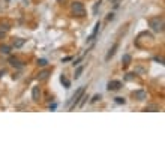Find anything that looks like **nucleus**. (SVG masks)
I'll return each instance as SVG.
<instances>
[{
	"mask_svg": "<svg viewBox=\"0 0 165 165\" xmlns=\"http://www.w3.org/2000/svg\"><path fill=\"white\" fill-rule=\"evenodd\" d=\"M149 26L150 29L155 33H162L164 32V17L162 15H156V17H152L149 18Z\"/></svg>",
	"mask_w": 165,
	"mask_h": 165,
	"instance_id": "obj_1",
	"label": "nucleus"
},
{
	"mask_svg": "<svg viewBox=\"0 0 165 165\" xmlns=\"http://www.w3.org/2000/svg\"><path fill=\"white\" fill-rule=\"evenodd\" d=\"M84 93H86V86H81L80 89L74 93V96L71 98L69 105H68V110H69V111H72L75 107H78V102H80V99L82 98V95H84Z\"/></svg>",
	"mask_w": 165,
	"mask_h": 165,
	"instance_id": "obj_2",
	"label": "nucleus"
},
{
	"mask_svg": "<svg viewBox=\"0 0 165 165\" xmlns=\"http://www.w3.org/2000/svg\"><path fill=\"white\" fill-rule=\"evenodd\" d=\"M71 11H72V14L75 17H80V18L86 17V8H84V5H82L81 2H72V5H71Z\"/></svg>",
	"mask_w": 165,
	"mask_h": 165,
	"instance_id": "obj_3",
	"label": "nucleus"
},
{
	"mask_svg": "<svg viewBox=\"0 0 165 165\" xmlns=\"http://www.w3.org/2000/svg\"><path fill=\"white\" fill-rule=\"evenodd\" d=\"M120 87H122V81H119V80H111V81H108V84H107V89L110 92L119 90Z\"/></svg>",
	"mask_w": 165,
	"mask_h": 165,
	"instance_id": "obj_4",
	"label": "nucleus"
},
{
	"mask_svg": "<svg viewBox=\"0 0 165 165\" xmlns=\"http://www.w3.org/2000/svg\"><path fill=\"white\" fill-rule=\"evenodd\" d=\"M134 98L137 99V101H146L147 99V92L146 90H143V89H140V90H135L134 93Z\"/></svg>",
	"mask_w": 165,
	"mask_h": 165,
	"instance_id": "obj_5",
	"label": "nucleus"
},
{
	"mask_svg": "<svg viewBox=\"0 0 165 165\" xmlns=\"http://www.w3.org/2000/svg\"><path fill=\"white\" fill-rule=\"evenodd\" d=\"M99 29H101V21H98L96 24H95V29H93V32H92V35L89 38H87V42H93V41L96 39V36H98V33H99Z\"/></svg>",
	"mask_w": 165,
	"mask_h": 165,
	"instance_id": "obj_6",
	"label": "nucleus"
},
{
	"mask_svg": "<svg viewBox=\"0 0 165 165\" xmlns=\"http://www.w3.org/2000/svg\"><path fill=\"white\" fill-rule=\"evenodd\" d=\"M117 48H119V42H116L111 48L108 50V53H107V56H105V60L107 62H110L111 60V57H113L114 54H116V51H117Z\"/></svg>",
	"mask_w": 165,
	"mask_h": 165,
	"instance_id": "obj_7",
	"label": "nucleus"
},
{
	"mask_svg": "<svg viewBox=\"0 0 165 165\" xmlns=\"http://www.w3.org/2000/svg\"><path fill=\"white\" fill-rule=\"evenodd\" d=\"M32 99L33 101H39L41 99V89H39V86H35L33 89H32Z\"/></svg>",
	"mask_w": 165,
	"mask_h": 165,
	"instance_id": "obj_8",
	"label": "nucleus"
},
{
	"mask_svg": "<svg viewBox=\"0 0 165 165\" xmlns=\"http://www.w3.org/2000/svg\"><path fill=\"white\" fill-rule=\"evenodd\" d=\"M9 63L12 65V66H15V68H23V66H24L18 57H9Z\"/></svg>",
	"mask_w": 165,
	"mask_h": 165,
	"instance_id": "obj_9",
	"label": "nucleus"
},
{
	"mask_svg": "<svg viewBox=\"0 0 165 165\" xmlns=\"http://www.w3.org/2000/svg\"><path fill=\"white\" fill-rule=\"evenodd\" d=\"M48 75H50V69H45V71H42V72H39V74H38V80L44 81V80L48 78Z\"/></svg>",
	"mask_w": 165,
	"mask_h": 165,
	"instance_id": "obj_10",
	"label": "nucleus"
},
{
	"mask_svg": "<svg viewBox=\"0 0 165 165\" xmlns=\"http://www.w3.org/2000/svg\"><path fill=\"white\" fill-rule=\"evenodd\" d=\"M11 50H12V47H9V45H0V53L2 54H9Z\"/></svg>",
	"mask_w": 165,
	"mask_h": 165,
	"instance_id": "obj_11",
	"label": "nucleus"
},
{
	"mask_svg": "<svg viewBox=\"0 0 165 165\" xmlns=\"http://www.w3.org/2000/svg\"><path fill=\"white\" fill-rule=\"evenodd\" d=\"M122 62H123V65H125V66H128V65L132 62V56H131V54H125V56L122 57Z\"/></svg>",
	"mask_w": 165,
	"mask_h": 165,
	"instance_id": "obj_12",
	"label": "nucleus"
},
{
	"mask_svg": "<svg viewBox=\"0 0 165 165\" xmlns=\"http://www.w3.org/2000/svg\"><path fill=\"white\" fill-rule=\"evenodd\" d=\"M60 82H62V84H63L65 87H66V89H69V87H71V81H69L65 75H62V77H60Z\"/></svg>",
	"mask_w": 165,
	"mask_h": 165,
	"instance_id": "obj_13",
	"label": "nucleus"
},
{
	"mask_svg": "<svg viewBox=\"0 0 165 165\" xmlns=\"http://www.w3.org/2000/svg\"><path fill=\"white\" fill-rule=\"evenodd\" d=\"M82 71H84V66H78V68L75 69V75H74V77H75V80H77V78H80V77H81Z\"/></svg>",
	"mask_w": 165,
	"mask_h": 165,
	"instance_id": "obj_14",
	"label": "nucleus"
},
{
	"mask_svg": "<svg viewBox=\"0 0 165 165\" xmlns=\"http://www.w3.org/2000/svg\"><path fill=\"white\" fill-rule=\"evenodd\" d=\"M24 42H26V39H17V41H14V47L15 48H20V47L24 45Z\"/></svg>",
	"mask_w": 165,
	"mask_h": 165,
	"instance_id": "obj_15",
	"label": "nucleus"
},
{
	"mask_svg": "<svg viewBox=\"0 0 165 165\" xmlns=\"http://www.w3.org/2000/svg\"><path fill=\"white\" fill-rule=\"evenodd\" d=\"M144 111H159V107L158 105H149V107H146Z\"/></svg>",
	"mask_w": 165,
	"mask_h": 165,
	"instance_id": "obj_16",
	"label": "nucleus"
},
{
	"mask_svg": "<svg viewBox=\"0 0 165 165\" xmlns=\"http://www.w3.org/2000/svg\"><path fill=\"white\" fill-rule=\"evenodd\" d=\"M0 29H2L3 32H8L11 27H9V24H8V23H2V24H0Z\"/></svg>",
	"mask_w": 165,
	"mask_h": 165,
	"instance_id": "obj_17",
	"label": "nucleus"
},
{
	"mask_svg": "<svg viewBox=\"0 0 165 165\" xmlns=\"http://www.w3.org/2000/svg\"><path fill=\"white\" fill-rule=\"evenodd\" d=\"M99 6H101V0H99V2H96V5L95 6H93V14H98V9H99Z\"/></svg>",
	"mask_w": 165,
	"mask_h": 165,
	"instance_id": "obj_18",
	"label": "nucleus"
},
{
	"mask_svg": "<svg viewBox=\"0 0 165 165\" xmlns=\"http://www.w3.org/2000/svg\"><path fill=\"white\" fill-rule=\"evenodd\" d=\"M38 65H39V66H47V65H48V62H47L45 59H39V60H38Z\"/></svg>",
	"mask_w": 165,
	"mask_h": 165,
	"instance_id": "obj_19",
	"label": "nucleus"
},
{
	"mask_svg": "<svg viewBox=\"0 0 165 165\" xmlns=\"http://www.w3.org/2000/svg\"><path fill=\"white\" fill-rule=\"evenodd\" d=\"M116 104H126L125 98H116Z\"/></svg>",
	"mask_w": 165,
	"mask_h": 165,
	"instance_id": "obj_20",
	"label": "nucleus"
},
{
	"mask_svg": "<svg viewBox=\"0 0 165 165\" xmlns=\"http://www.w3.org/2000/svg\"><path fill=\"white\" fill-rule=\"evenodd\" d=\"M99 99H101V95H95V96L92 98V104H95V102H98Z\"/></svg>",
	"mask_w": 165,
	"mask_h": 165,
	"instance_id": "obj_21",
	"label": "nucleus"
},
{
	"mask_svg": "<svg viewBox=\"0 0 165 165\" xmlns=\"http://www.w3.org/2000/svg\"><path fill=\"white\" fill-rule=\"evenodd\" d=\"M114 20V14L111 12V14H108V17H107V21H113Z\"/></svg>",
	"mask_w": 165,
	"mask_h": 165,
	"instance_id": "obj_22",
	"label": "nucleus"
},
{
	"mask_svg": "<svg viewBox=\"0 0 165 165\" xmlns=\"http://www.w3.org/2000/svg\"><path fill=\"white\" fill-rule=\"evenodd\" d=\"M122 2V0H113V3H114V8H117L119 6V3Z\"/></svg>",
	"mask_w": 165,
	"mask_h": 165,
	"instance_id": "obj_23",
	"label": "nucleus"
},
{
	"mask_svg": "<svg viewBox=\"0 0 165 165\" xmlns=\"http://www.w3.org/2000/svg\"><path fill=\"white\" fill-rule=\"evenodd\" d=\"M5 35H6V32H3L2 29H0V39H3V38H5Z\"/></svg>",
	"mask_w": 165,
	"mask_h": 165,
	"instance_id": "obj_24",
	"label": "nucleus"
},
{
	"mask_svg": "<svg viewBox=\"0 0 165 165\" xmlns=\"http://www.w3.org/2000/svg\"><path fill=\"white\" fill-rule=\"evenodd\" d=\"M155 60L159 62V63H164V59H162V57H155Z\"/></svg>",
	"mask_w": 165,
	"mask_h": 165,
	"instance_id": "obj_25",
	"label": "nucleus"
},
{
	"mask_svg": "<svg viewBox=\"0 0 165 165\" xmlns=\"http://www.w3.org/2000/svg\"><path fill=\"white\" fill-rule=\"evenodd\" d=\"M56 108H57L56 104H51V105H50V110H56Z\"/></svg>",
	"mask_w": 165,
	"mask_h": 165,
	"instance_id": "obj_26",
	"label": "nucleus"
},
{
	"mask_svg": "<svg viewBox=\"0 0 165 165\" xmlns=\"http://www.w3.org/2000/svg\"><path fill=\"white\" fill-rule=\"evenodd\" d=\"M71 59H72V57H65V59H63V60H62V62H69V60H71Z\"/></svg>",
	"mask_w": 165,
	"mask_h": 165,
	"instance_id": "obj_27",
	"label": "nucleus"
},
{
	"mask_svg": "<svg viewBox=\"0 0 165 165\" xmlns=\"http://www.w3.org/2000/svg\"><path fill=\"white\" fill-rule=\"evenodd\" d=\"M2 74H5V71H0V77H2Z\"/></svg>",
	"mask_w": 165,
	"mask_h": 165,
	"instance_id": "obj_28",
	"label": "nucleus"
}]
</instances>
